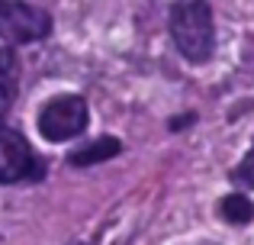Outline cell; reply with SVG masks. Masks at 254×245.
<instances>
[{"label": "cell", "mask_w": 254, "mask_h": 245, "mask_svg": "<svg viewBox=\"0 0 254 245\" xmlns=\"http://www.w3.org/2000/svg\"><path fill=\"white\" fill-rule=\"evenodd\" d=\"M171 36L187 62H206L216 49V26L206 0H184L171 10Z\"/></svg>", "instance_id": "cell-1"}, {"label": "cell", "mask_w": 254, "mask_h": 245, "mask_svg": "<svg viewBox=\"0 0 254 245\" xmlns=\"http://www.w3.org/2000/svg\"><path fill=\"white\" fill-rule=\"evenodd\" d=\"M52 32V19L45 10L23 0H0V39L6 42H39Z\"/></svg>", "instance_id": "cell-2"}, {"label": "cell", "mask_w": 254, "mask_h": 245, "mask_svg": "<svg viewBox=\"0 0 254 245\" xmlns=\"http://www.w3.org/2000/svg\"><path fill=\"white\" fill-rule=\"evenodd\" d=\"M87 129V103L81 97H55L52 103H45V110L39 113V132L49 142H64L74 139Z\"/></svg>", "instance_id": "cell-3"}, {"label": "cell", "mask_w": 254, "mask_h": 245, "mask_svg": "<svg viewBox=\"0 0 254 245\" xmlns=\"http://www.w3.org/2000/svg\"><path fill=\"white\" fill-rule=\"evenodd\" d=\"M42 164L16 129H0V184L42 177Z\"/></svg>", "instance_id": "cell-4"}, {"label": "cell", "mask_w": 254, "mask_h": 245, "mask_svg": "<svg viewBox=\"0 0 254 245\" xmlns=\"http://www.w3.org/2000/svg\"><path fill=\"white\" fill-rule=\"evenodd\" d=\"M19 87V62L13 49H0V120L6 116V110L16 100Z\"/></svg>", "instance_id": "cell-5"}, {"label": "cell", "mask_w": 254, "mask_h": 245, "mask_svg": "<svg viewBox=\"0 0 254 245\" xmlns=\"http://www.w3.org/2000/svg\"><path fill=\"white\" fill-rule=\"evenodd\" d=\"M119 149H123V145H119L113 136H103V139H97V142L84 145V149L71 152V155H68V164H74V168H87V164H97V162H106V158H116Z\"/></svg>", "instance_id": "cell-6"}, {"label": "cell", "mask_w": 254, "mask_h": 245, "mask_svg": "<svg viewBox=\"0 0 254 245\" xmlns=\"http://www.w3.org/2000/svg\"><path fill=\"white\" fill-rule=\"evenodd\" d=\"M219 213H222L229 223H235V226H245V223L254 220V203L248 197H242V194H229L222 203H219Z\"/></svg>", "instance_id": "cell-7"}, {"label": "cell", "mask_w": 254, "mask_h": 245, "mask_svg": "<svg viewBox=\"0 0 254 245\" xmlns=\"http://www.w3.org/2000/svg\"><path fill=\"white\" fill-rule=\"evenodd\" d=\"M232 177H235L238 184H254V149L242 158V162H238V168H235V174H232Z\"/></svg>", "instance_id": "cell-8"}]
</instances>
